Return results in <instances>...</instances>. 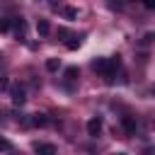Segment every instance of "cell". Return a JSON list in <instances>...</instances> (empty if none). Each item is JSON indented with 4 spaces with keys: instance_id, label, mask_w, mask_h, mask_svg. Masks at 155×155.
<instances>
[{
    "instance_id": "18",
    "label": "cell",
    "mask_w": 155,
    "mask_h": 155,
    "mask_svg": "<svg viewBox=\"0 0 155 155\" xmlns=\"http://www.w3.org/2000/svg\"><path fill=\"white\" fill-rule=\"evenodd\" d=\"M58 36H61V39H65V41H68V36H70V34H68V29H63V27H61V29H58Z\"/></svg>"
},
{
    "instance_id": "7",
    "label": "cell",
    "mask_w": 155,
    "mask_h": 155,
    "mask_svg": "<svg viewBox=\"0 0 155 155\" xmlns=\"http://www.w3.org/2000/svg\"><path fill=\"white\" fill-rule=\"evenodd\" d=\"M121 126L126 128V133H136V126H138V124H136L133 116H121Z\"/></svg>"
},
{
    "instance_id": "19",
    "label": "cell",
    "mask_w": 155,
    "mask_h": 155,
    "mask_svg": "<svg viewBox=\"0 0 155 155\" xmlns=\"http://www.w3.org/2000/svg\"><path fill=\"white\" fill-rule=\"evenodd\" d=\"M114 155H126V153H114Z\"/></svg>"
},
{
    "instance_id": "1",
    "label": "cell",
    "mask_w": 155,
    "mask_h": 155,
    "mask_svg": "<svg viewBox=\"0 0 155 155\" xmlns=\"http://www.w3.org/2000/svg\"><path fill=\"white\" fill-rule=\"evenodd\" d=\"M10 99H12V104L15 107H22L24 102H27V94H24V87L22 85H10Z\"/></svg>"
},
{
    "instance_id": "20",
    "label": "cell",
    "mask_w": 155,
    "mask_h": 155,
    "mask_svg": "<svg viewBox=\"0 0 155 155\" xmlns=\"http://www.w3.org/2000/svg\"><path fill=\"white\" fill-rule=\"evenodd\" d=\"M0 63H2V53H0Z\"/></svg>"
},
{
    "instance_id": "16",
    "label": "cell",
    "mask_w": 155,
    "mask_h": 155,
    "mask_svg": "<svg viewBox=\"0 0 155 155\" xmlns=\"http://www.w3.org/2000/svg\"><path fill=\"white\" fill-rule=\"evenodd\" d=\"M109 7H111V10H121L124 2H121V0H109Z\"/></svg>"
},
{
    "instance_id": "5",
    "label": "cell",
    "mask_w": 155,
    "mask_h": 155,
    "mask_svg": "<svg viewBox=\"0 0 155 155\" xmlns=\"http://www.w3.org/2000/svg\"><path fill=\"white\" fill-rule=\"evenodd\" d=\"M34 153L36 155H56V145H51V143H34Z\"/></svg>"
},
{
    "instance_id": "10",
    "label": "cell",
    "mask_w": 155,
    "mask_h": 155,
    "mask_svg": "<svg viewBox=\"0 0 155 155\" xmlns=\"http://www.w3.org/2000/svg\"><path fill=\"white\" fill-rule=\"evenodd\" d=\"M80 44H82V41H80L78 36H70V39L65 41V48H70V51H75V48H80Z\"/></svg>"
},
{
    "instance_id": "4",
    "label": "cell",
    "mask_w": 155,
    "mask_h": 155,
    "mask_svg": "<svg viewBox=\"0 0 155 155\" xmlns=\"http://www.w3.org/2000/svg\"><path fill=\"white\" fill-rule=\"evenodd\" d=\"M12 29H15L17 39H24V31H27V22H24V17H12Z\"/></svg>"
},
{
    "instance_id": "8",
    "label": "cell",
    "mask_w": 155,
    "mask_h": 155,
    "mask_svg": "<svg viewBox=\"0 0 155 155\" xmlns=\"http://www.w3.org/2000/svg\"><path fill=\"white\" fill-rule=\"evenodd\" d=\"M31 126H39V128L48 126V116L46 114H31Z\"/></svg>"
},
{
    "instance_id": "12",
    "label": "cell",
    "mask_w": 155,
    "mask_h": 155,
    "mask_svg": "<svg viewBox=\"0 0 155 155\" xmlns=\"http://www.w3.org/2000/svg\"><path fill=\"white\" fill-rule=\"evenodd\" d=\"M61 12H63L65 19H75V17H78V10H75V7H63Z\"/></svg>"
},
{
    "instance_id": "2",
    "label": "cell",
    "mask_w": 155,
    "mask_h": 155,
    "mask_svg": "<svg viewBox=\"0 0 155 155\" xmlns=\"http://www.w3.org/2000/svg\"><path fill=\"white\" fill-rule=\"evenodd\" d=\"M92 70L107 78V75H109V58H102V56H97V58H92Z\"/></svg>"
},
{
    "instance_id": "17",
    "label": "cell",
    "mask_w": 155,
    "mask_h": 155,
    "mask_svg": "<svg viewBox=\"0 0 155 155\" xmlns=\"http://www.w3.org/2000/svg\"><path fill=\"white\" fill-rule=\"evenodd\" d=\"M145 10H155V0H140Z\"/></svg>"
},
{
    "instance_id": "11",
    "label": "cell",
    "mask_w": 155,
    "mask_h": 155,
    "mask_svg": "<svg viewBox=\"0 0 155 155\" xmlns=\"http://www.w3.org/2000/svg\"><path fill=\"white\" fill-rule=\"evenodd\" d=\"M58 68H61V58H48V61H46V70L53 73V70H58Z\"/></svg>"
},
{
    "instance_id": "15",
    "label": "cell",
    "mask_w": 155,
    "mask_h": 155,
    "mask_svg": "<svg viewBox=\"0 0 155 155\" xmlns=\"http://www.w3.org/2000/svg\"><path fill=\"white\" fill-rule=\"evenodd\" d=\"M10 27H12V19H7V17H0V34H2V31H7Z\"/></svg>"
},
{
    "instance_id": "6",
    "label": "cell",
    "mask_w": 155,
    "mask_h": 155,
    "mask_svg": "<svg viewBox=\"0 0 155 155\" xmlns=\"http://www.w3.org/2000/svg\"><path fill=\"white\" fill-rule=\"evenodd\" d=\"M119 68H121V58H119V56H111V58H109V75H107V82H111V78L116 75Z\"/></svg>"
},
{
    "instance_id": "14",
    "label": "cell",
    "mask_w": 155,
    "mask_h": 155,
    "mask_svg": "<svg viewBox=\"0 0 155 155\" xmlns=\"http://www.w3.org/2000/svg\"><path fill=\"white\" fill-rule=\"evenodd\" d=\"M10 150H12V143L5 136H0V153H10Z\"/></svg>"
},
{
    "instance_id": "9",
    "label": "cell",
    "mask_w": 155,
    "mask_h": 155,
    "mask_svg": "<svg viewBox=\"0 0 155 155\" xmlns=\"http://www.w3.org/2000/svg\"><path fill=\"white\" fill-rule=\"evenodd\" d=\"M36 31H39L41 36H46V34L51 31V27H48V22H46V19H39V22H36Z\"/></svg>"
},
{
    "instance_id": "3",
    "label": "cell",
    "mask_w": 155,
    "mask_h": 155,
    "mask_svg": "<svg viewBox=\"0 0 155 155\" xmlns=\"http://www.w3.org/2000/svg\"><path fill=\"white\" fill-rule=\"evenodd\" d=\"M99 133H102V119H99V116H92V119L87 121V136L97 138Z\"/></svg>"
},
{
    "instance_id": "13",
    "label": "cell",
    "mask_w": 155,
    "mask_h": 155,
    "mask_svg": "<svg viewBox=\"0 0 155 155\" xmlns=\"http://www.w3.org/2000/svg\"><path fill=\"white\" fill-rule=\"evenodd\" d=\"M65 80H78V68L75 65H68L65 68Z\"/></svg>"
}]
</instances>
